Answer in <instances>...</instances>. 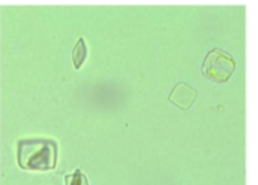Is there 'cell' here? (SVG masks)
I'll return each instance as SVG.
<instances>
[{
	"mask_svg": "<svg viewBox=\"0 0 258 185\" xmlns=\"http://www.w3.org/2000/svg\"><path fill=\"white\" fill-rule=\"evenodd\" d=\"M58 146L54 140L24 138L17 144V161L21 169L48 171L57 165Z\"/></svg>",
	"mask_w": 258,
	"mask_h": 185,
	"instance_id": "1",
	"label": "cell"
},
{
	"mask_svg": "<svg viewBox=\"0 0 258 185\" xmlns=\"http://www.w3.org/2000/svg\"><path fill=\"white\" fill-rule=\"evenodd\" d=\"M235 69V61L228 52L218 47L210 50L203 61L202 72L207 79L223 84L230 79Z\"/></svg>",
	"mask_w": 258,
	"mask_h": 185,
	"instance_id": "2",
	"label": "cell"
},
{
	"mask_svg": "<svg viewBox=\"0 0 258 185\" xmlns=\"http://www.w3.org/2000/svg\"><path fill=\"white\" fill-rule=\"evenodd\" d=\"M197 97L198 91L194 87L185 84V82H177L173 86V89L171 90L170 96H168V102L177 107V108L186 111V109L192 106Z\"/></svg>",
	"mask_w": 258,
	"mask_h": 185,
	"instance_id": "3",
	"label": "cell"
},
{
	"mask_svg": "<svg viewBox=\"0 0 258 185\" xmlns=\"http://www.w3.org/2000/svg\"><path fill=\"white\" fill-rule=\"evenodd\" d=\"M86 57H88V47H86L85 41H84L83 37H80L76 43V46L74 47L73 50V62H74V67L76 70L81 69L83 64L85 62Z\"/></svg>",
	"mask_w": 258,
	"mask_h": 185,
	"instance_id": "4",
	"label": "cell"
},
{
	"mask_svg": "<svg viewBox=\"0 0 258 185\" xmlns=\"http://www.w3.org/2000/svg\"><path fill=\"white\" fill-rule=\"evenodd\" d=\"M64 182L66 184H70V185H74V184H88V180H86L85 175L81 172L80 169L75 170V172L71 175H66L64 176Z\"/></svg>",
	"mask_w": 258,
	"mask_h": 185,
	"instance_id": "5",
	"label": "cell"
}]
</instances>
